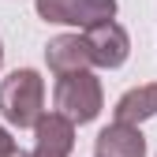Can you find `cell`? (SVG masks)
<instances>
[{"mask_svg": "<svg viewBox=\"0 0 157 157\" xmlns=\"http://www.w3.org/2000/svg\"><path fill=\"white\" fill-rule=\"evenodd\" d=\"M4 157H30V153H23V150L15 146V150H11V153H4Z\"/></svg>", "mask_w": 157, "mask_h": 157, "instance_id": "11", "label": "cell"}, {"mask_svg": "<svg viewBox=\"0 0 157 157\" xmlns=\"http://www.w3.org/2000/svg\"><path fill=\"white\" fill-rule=\"evenodd\" d=\"M101 82L97 75L90 71H67V75H56V94H52V105L56 112H64L67 120L75 124H90L97 112H101Z\"/></svg>", "mask_w": 157, "mask_h": 157, "instance_id": "2", "label": "cell"}, {"mask_svg": "<svg viewBox=\"0 0 157 157\" xmlns=\"http://www.w3.org/2000/svg\"><path fill=\"white\" fill-rule=\"evenodd\" d=\"M0 112L15 127H37L45 116V82L34 67H15L0 82Z\"/></svg>", "mask_w": 157, "mask_h": 157, "instance_id": "1", "label": "cell"}, {"mask_svg": "<svg viewBox=\"0 0 157 157\" xmlns=\"http://www.w3.org/2000/svg\"><path fill=\"white\" fill-rule=\"evenodd\" d=\"M45 60H49V71L52 75H67V71H86L94 64V52H90V41L86 34H60L45 45Z\"/></svg>", "mask_w": 157, "mask_h": 157, "instance_id": "5", "label": "cell"}, {"mask_svg": "<svg viewBox=\"0 0 157 157\" xmlns=\"http://www.w3.org/2000/svg\"><path fill=\"white\" fill-rule=\"evenodd\" d=\"M0 64H4V45H0Z\"/></svg>", "mask_w": 157, "mask_h": 157, "instance_id": "12", "label": "cell"}, {"mask_svg": "<svg viewBox=\"0 0 157 157\" xmlns=\"http://www.w3.org/2000/svg\"><path fill=\"white\" fill-rule=\"evenodd\" d=\"M112 112H116L120 124H135V127H139L142 120H150V116L157 112V86H153V82H142V86L127 90L120 101H116Z\"/></svg>", "mask_w": 157, "mask_h": 157, "instance_id": "7", "label": "cell"}, {"mask_svg": "<svg viewBox=\"0 0 157 157\" xmlns=\"http://www.w3.org/2000/svg\"><path fill=\"white\" fill-rule=\"evenodd\" d=\"M142 153H146V139L135 124L116 120L97 135V157H142Z\"/></svg>", "mask_w": 157, "mask_h": 157, "instance_id": "6", "label": "cell"}, {"mask_svg": "<svg viewBox=\"0 0 157 157\" xmlns=\"http://www.w3.org/2000/svg\"><path fill=\"white\" fill-rule=\"evenodd\" d=\"M37 146H56V150H75V120H67L64 112H45L34 127Z\"/></svg>", "mask_w": 157, "mask_h": 157, "instance_id": "8", "label": "cell"}, {"mask_svg": "<svg viewBox=\"0 0 157 157\" xmlns=\"http://www.w3.org/2000/svg\"><path fill=\"white\" fill-rule=\"evenodd\" d=\"M86 41H90V52H94V64L97 67H120L127 60V52H131L127 30L120 23H112V19L86 26Z\"/></svg>", "mask_w": 157, "mask_h": 157, "instance_id": "4", "label": "cell"}, {"mask_svg": "<svg viewBox=\"0 0 157 157\" xmlns=\"http://www.w3.org/2000/svg\"><path fill=\"white\" fill-rule=\"evenodd\" d=\"M15 150V142H11V135L4 131V127H0V157H4V153H11Z\"/></svg>", "mask_w": 157, "mask_h": 157, "instance_id": "10", "label": "cell"}, {"mask_svg": "<svg viewBox=\"0 0 157 157\" xmlns=\"http://www.w3.org/2000/svg\"><path fill=\"white\" fill-rule=\"evenodd\" d=\"M30 157H67V150H56V146H34Z\"/></svg>", "mask_w": 157, "mask_h": 157, "instance_id": "9", "label": "cell"}, {"mask_svg": "<svg viewBox=\"0 0 157 157\" xmlns=\"http://www.w3.org/2000/svg\"><path fill=\"white\" fill-rule=\"evenodd\" d=\"M34 8L45 23L94 26L116 15V0H34Z\"/></svg>", "mask_w": 157, "mask_h": 157, "instance_id": "3", "label": "cell"}]
</instances>
